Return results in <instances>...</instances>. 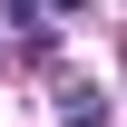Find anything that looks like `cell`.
Here are the masks:
<instances>
[{
  "mask_svg": "<svg viewBox=\"0 0 127 127\" xmlns=\"http://www.w3.org/2000/svg\"><path fill=\"white\" fill-rule=\"evenodd\" d=\"M59 117H68V127H108V108H98V88H68V98H59Z\"/></svg>",
  "mask_w": 127,
  "mask_h": 127,
  "instance_id": "6da1fadb",
  "label": "cell"
}]
</instances>
